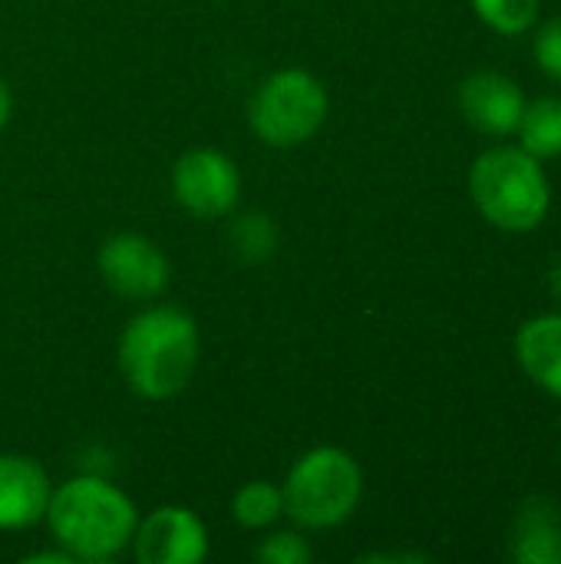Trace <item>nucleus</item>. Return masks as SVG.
Here are the masks:
<instances>
[{"label": "nucleus", "instance_id": "obj_1", "mask_svg": "<svg viewBox=\"0 0 561 564\" xmlns=\"http://www.w3.org/2000/svg\"><path fill=\"white\" fill-rule=\"evenodd\" d=\"M198 364V327L179 307H149L136 314L119 337V370L145 400L182 393Z\"/></svg>", "mask_w": 561, "mask_h": 564}, {"label": "nucleus", "instance_id": "obj_2", "mask_svg": "<svg viewBox=\"0 0 561 564\" xmlns=\"http://www.w3.org/2000/svg\"><path fill=\"white\" fill-rule=\"evenodd\" d=\"M50 532L76 562H106L119 555L136 535L132 499L99 476H76L63 482L46 506Z\"/></svg>", "mask_w": 561, "mask_h": 564}, {"label": "nucleus", "instance_id": "obj_3", "mask_svg": "<svg viewBox=\"0 0 561 564\" xmlns=\"http://www.w3.org/2000/svg\"><path fill=\"white\" fill-rule=\"evenodd\" d=\"M470 192L486 221L503 231H532L549 212V182L536 155L513 145L483 152L470 172Z\"/></svg>", "mask_w": 561, "mask_h": 564}, {"label": "nucleus", "instance_id": "obj_4", "mask_svg": "<svg viewBox=\"0 0 561 564\" xmlns=\"http://www.w3.org/2000/svg\"><path fill=\"white\" fill-rule=\"evenodd\" d=\"M364 492L360 466L350 453L337 446H317L304 453L284 486V512L304 529H334L357 509Z\"/></svg>", "mask_w": 561, "mask_h": 564}, {"label": "nucleus", "instance_id": "obj_5", "mask_svg": "<svg viewBox=\"0 0 561 564\" xmlns=\"http://www.w3.org/2000/svg\"><path fill=\"white\" fill-rule=\"evenodd\" d=\"M248 119L261 142L294 149L324 126L327 89L308 69H278L255 89Z\"/></svg>", "mask_w": 561, "mask_h": 564}, {"label": "nucleus", "instance_id": "obj_6", "mask_svg": "<svg viewBox=\"0 0 561 564\" xmlns=\"http://www.w3.org/2000/svg\"><path fill=\"white\" fill-rule=\"evenodd\" d=\"M175 202L198 218H222L238 205L241 175L238 165L215 149H192L172 169Z\"/></svg>", "mask_w": 561, "mask_h": 564}, {"label": "nucleus", "instance_id": "obj_7", "mask_svg": "<svg viewBox=\"0 0 561 564\" xmlns=\"http://www.w3.org/2000/svg\"><path fill=\"white\" fill-rule=\"evenodd\" d=\"M99 274L103 281L126 301H152L169 288V258L145 235H112L99 248Z\"/></svg>", "mask_w": 561, "mask_h": 564}, {"label": "nucleus", "instance_id": "obj_8", "mask_svg": "<svg viewBox=\"0 0 561 564\" xmlns=\"http://www.w3.org/2000/svg\"><path fill=\"white\" fill-rule=\"evenodd\" d=\"M136 558L142 564H198L208 555L202 519L182 506H162L136 525Z\"/></svg>", "mask_w": 561, "mask_h": 564}, {"label": "nucleus", "instance_id": "obj_9", "mask_svg": "<svg viewBox=\"0 0 561 564\" xmlns=\"http://www.w3.org/2000/svg\"><path fill=\"white\" fill-rule=\"evenodd\" d=\"M460 109L470 126H476L486 135H509L519 129V119L526 112L522 89L493 69L473 73L460 86Z\"/></svg>", "mask_w": 561, "mask_h": 564}, {"label": "nucleus", "instance_id": "obj_10", "mask_svg": "<svg viewBox=\"0 0 561 564\" xmlns=\"http://www.w3.org/2000/svg\"><path fill=\"white\" fill-rule=\"evenodd\" d=\"M53 486L40 463L26 456H0V529H26L46 516Z\"/></svg>", "mask_w": 561, "mask_h": 564}, {"label": "nucleus", "instance_id": "obj_11", "mask_svg": "<svg viewBox=\"0 0 561 564\" xmlns=\"http://www.w3.org/2000/svg\"><path fill=\"white\" fill-rule=\"evenodd\" d=\"M509 552L519 564H561V512L552 499H529L519 509Z\"/></svg>", "mask_w": 561, "mask_h": 564}, {"label": "nucleus", "instance_id": "obj_12", "mask_svg": "<svg viewBox=\"0 0 561 564\" xmlns=\"http://www.w3.org/2000/svg\"><path fill=\"white\" fill-rule=\"evenodd\" d=\"M516 354L522 370L561 400V314L529 321L516 337Z\"/></svg>", "mask_w": 561, "mask_h": 564}, {"label": "nucleus", "instance_id": "obj_13", "mask_svg": "<svg viewBox=\"0 0 561 564\" xmlns=\"http://www.w3.org/2000/svg\"><path fill=\"white\" fill-rule=\"evenodd\" d=\"M522 149L536 159H555L561 155V99L542 96L526 106L519 119Z\"/></svg>", "mask_w": 561, "mask_h": 564}, {"label": "nucleus", "instance_id": "obj_14", "mask_svg": "<svg viewBox=\"0 0 561 564\" xmlns=\"http://www.w3.org/2000/svg\"><path fill=\"white\" fill-rule=\"evenodd\" d=\"M284 512V496L271 482H248L231 499V516L245 529H268Z\"/></svg>", "mask_w": 561, "mask_h": 564}, {"label": "nucleus", "instance_id": "obj_15", "mask_svg": "<svg viewBox=\"0 0 561 564\" xmlns=\"http://www.w3.org/2000/svg\"><path fill=\"white\" fill-rule=\"evenodd\" d=\"M228 248L241 261H265L278 248V228L268 215H241L228 231Z\"/></svg>", "mask_w": 561, "mask_h": 564}, {"label": "nucleus", "instance_id": "obj_16", "mask_svg": "<svg viewBox=\"0 0 561 564\" xmlns=\"http://www.w3.org/2000/svg\"><path fill=\"white\" fill-rule=\"evenodd\" d=\"M479 20L503 36L526 33L539 17V0H473Z\"/></svg>", "mask_w": 561, "mask_h": 564}, {"label": "nucleus", "instance_id": "obj_17", "mask_svg": "<svg viewBox=\"0 0 561 564\" xmlns=\"http://www.w3.org/2000/svg\"><path fill=\"white\" fill-rule=\"evenodd\" d=\"M258 562L265 564H308L314 558L311 545L298 532H278L258 545Z\"/></svg>", "mask_w": 561, "mask_h": 564}, {"label": "nucleus", "instance_id": "obj_18", "mask_svg": "<svg viewBox=\"0 0 561 564\" xmlns=\"http://www.w3.org/2000/svg\"><path fill=\"white\" fill-rule=\"evenodd\" d=\"M536 63L542 73H549L555 83H561V17H552L539 36H536Z\"/></svg>", "mask_w": 561, "mask_h": 564}, {"label": "nucleus", "instance_id": "obj_19", "mask_svg": "<svg viewBox=\"0 0 561 564\" xmlns=\"http://www.w3.org/2000/svg\"><path fill=\"white\" fill-rule=\"evenodd\" d=\"M76 562L69 552H43V555H30L26 564H69Z\"/></svg>", "mask_w": 561, "mask_h": 564}, {"label": "nucleus", "instance_id": "obj_20", "mask_svg": "<svg viewBox=\"0 0 561 564\" xmlns=\"http://www.w3.org/2000/svg\"><path fill=\"white\" fill-rule=\"evenodd\" d=\"M10 109H13V99H10L7 83L0 79V129H3V126H7V119H10Z\"/></svg>", "mask_w": 561, "mask_h": 564}, {"label": "nucleus", "instance_id": "obj_21", "mask_svg": "<svg viewBox=\"0 0 561 564\" xmlns=\"http://www.w3.org/2000/svg\"><path fill=\"white\" fill-rule=\"evenodd\" d=\"M360 562H430L427 555H367Z\"/></svg>", "mask_w": 561, "mask_h": 564}, {"label": "nucleus", "instance_id": "obj_22", "mask_svg": "<svg viewBox=\"0 0 561 564\" xmlns=\"http://www.w3.org/2000/svg\"><path fill=\"white\" fill-rule=\"evenodd\" d=\"M549 284H552V294L561 301V258L555 261V268H552V274H549Z\"/></svg>", "mask_w": 561, "mask_h": 564}]
</instances>
